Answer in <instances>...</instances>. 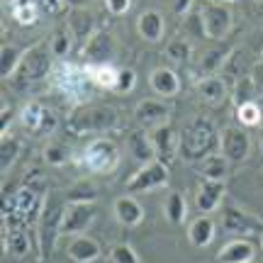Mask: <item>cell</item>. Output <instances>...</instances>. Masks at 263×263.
<instances>
[{
    "instance_id": "6da1fadb",
    "label": "cell",
    "mask_w": 263,
    "mask_h": 263,
    "mask_svg": "<svg viewBox=\"0 0 263 263\" xmlns=\"http://www.w3.org/2000/svg\"><path fill=\"white\" fill-rule=\"evenodd\" d=\"M219 151V134L215 124L205 117L190 120L178 137V156L188 163H200L202 159Z\"/></svg>"
},
{
    "instance_id": "7a4b0ae2",
    "label": "cell",
    "mask_w": 263,
    "mask_h": 263,
    "mask_svg": "<svg viewBox=\"0 0 263 263\" xmlns=\"http://www.w3.org/2000/svg\"><path fill=\"white\" fill-rule=\"evenodd\" d=\"M120 115L110 105H81L66 117V129L83 137V134H105L117 129Z\"/></svg>"
},
{
    "instance_id": "3957f363",
    "label": "cell",
    "mask_w": 263,
    "mask_h": 263,
    "mask_svg": "<svg viewBox=\"0 0 263 263\" xmlns=\"http://www.w3.org/2000/svg\"><path fill=\"white\" fill-rule=\"evenodd\" d=\"M78 163L85 166L90 173H98V176H110L117 171L120 166V149L112 139H105V137H98L93 139L78 156Z\"/></svg>"
},
{
    "instance_id": "277c9868",
    "label": "cell",
    "mask_w": 263,
    "mask_h": 263,
    "mask_svg": "<svg viewBox=\"0 0 263 263\" xmlns=\"http://www.w3.org/2000/svg\"><path fill=\"white\" fill-rule=\"evenodd\" d=\"M64 212L66 205L64 200L57 195H47V202H44V210H42V217H39V249H42V258H49L51 251H54V244L61 236V224H64Z\"/></svg>"
},
{
    "instance_id": "5b68a950",
    "label": "cell",
    "mask_w": 263,
    "mask_h": 263,
    "mask_svg": "<svg viewBox=\"0 0 263 263\" xmlns=\"http://www.w3.org/2000/svg\"><path fill=\"white\" fill-rule=\"evenodd\" d=\"M54 64H51V49L47 44H32V47L22 54V64L17 68L20 83H42L51 78Z\"/></svg>"
},
{
    "instance_id": "8992f818",
    "label": "cell",
    "mask_w": 263,
    "mask_h": 263,
    "mask_svg": "<svg viewBox=\"0 0 263 263\" xmlns=\"http://www.w3.org/2000/svg\"><path fill=\"white\" fill-rule=\"evenodd\" d=\"M20 124L32 137H49L59 127V117L54 110H49L42 100H29L20 110Z\"/></svg>"
},
{
    "instance_id": "52a82bcc",
    "label": "cell",
    "mask_w": 263,
    "mask_h": 263,
    "mask_svg": "<svg viewBox=\"0 0 263 263\" xmlns=\"http://www.w3.org/2000/svg\"><path fill=\"white\" fill-rule=\"evenodd\" d=\"M51 85L57 88L59 93L68 95V98H83L85 85H88V76H85V68L76 64H68V61H61V64L54 66L51 71Z\"/></svg>"
},
{
    "instance_id": "ba28073f",
    "label": "cell",
    "mask_w": 263,
    "mask_h": 263,
    "mask_svg": "<svg viewBox=\"0 0 263 263\" xmlns=\"http://www.w3.org/2000/svg\"><path fill=\"white\" fill-rule=\"evenodd\" d=\"M168 183V163L163 161H149L141 163V168L127 180V193L137 195V193H151L156 188H163Z\"/></svg>"
},
{
    "instance_id": "9c48e42d",
    "label": "cell",
    "mask_w": 263,
    "mask_h": 263,
    "mask_svg": "<svg viewBox=\"0 0 263 263\" xmlns=\"http://www.w3.org/2000/svg\"><path fill=\"white\" fill-rule=\"evenodd\" d=\"M202 15V27H205V37L207 39H224L232 32V10L227 5L219 3H207L200 8Z\"/></svg>"
},
{
    "instance_id": "30bf717a",
    "label": "cell",
    "mask_w": 263,
    "mask_h": 263,
    "mask_svg": "<svg viewBox=\"0 0 263 263\" xmlns=\"http://www.w3.org/2000/svg\"><path fill=\"white\" fill-rule=\"evenodd\" d=\"M219 151L224 154L229 163H241L251 154V137L244 127H227L219 137Z\"/></svg>"
},
{
    "instance_id": "8fae6325",
    "label": "cell",
    "mask_w": 263,
    "mask_h": 263,
    "mask_svg": "<svg viewBox=\"0 0 263 263\" xmlns=\"http://www.w3.org/2000/svg\"><path fill=\"white\" fill-rule=\"evenodd\" d=\"M95 219V202H83V205H66L64 212V224H61V234L78 236L83 234Z\"/></svg>"
},
{
    "instance_id": "7c38bea8",
    "label": "cell",
    "mask_w": 263,
    "mask_h": 263,
    "mask_svg": "<svg viewBox=\"0 0 263 263\" xmlns=\"http://www.w3.org/2000/svg\"><path fill=\"white\" fill-rule=\"evenodd\" d=\"M171 117V105L163 103V100H141L137 107H134V120L141 124V127H163Z\"/></svg>"
},
{
    "instance_id": "4fadbf2b",
    "label": "cell",
    "mask_w": 263,
    "mask_h": 263,
    "mask_svg": "<svg viewBox=\"0 0 263 263\" xmlns=\"http://www.w3.org/2000/svg\"><path fill=\"white\" fill-rule=\"evenodd\" d=\"M222 229L229 232V234H254L258 229H263V224L256 219V217L246 215L241 210H236V207H224L222 210Z\"/></svg>"
},
{
    "instance_id": "5bb4252c",
    "label": "cell",
    "mask_w": 263,
    "mask_h": 263,
    "mask_svg": "<svg viewBox=\"0 0 263 263\" xmlns=\"http://www.w3.org/2000/svg\"><path fill=\"white\" fill-rule=\"evenodd\" d=\"M151 137V144L156 149V159L163 161V163H171V161L178 156V132L163 124V127H156V129L149 134Z\"/></svg>"
},
{
    "instance_id": "9a60e30c",
    "label": "cell",
    "mask_w": 263,
    "mask_h": 263,
    "mask_svg": "<svg viewBox=\"0 0 263 263\" xmlns=\"http://www.w3.org/2000/svg\"><path fill=\"white\" fill-rule=\"evenodd\" d=\"M83 54L88 59V64H105L110 61V57L115 54V39L107 29H98L93 37L85 42Z\"/></svg>"
},
{
    "instance_id": "2e32d148",
    "label": "cell",
    "mask_w": 263,
    "mask_h": 263,
    "mask_svg": "<svg viewBox=\"0 0 263 263\" xmlns=\"http://www.w3.org/2000/svg\"><path fill=\"white\" fill-rule=\"evenodd\" d=\"M224 180H205L200 183V188H197V195H195V205L200 212H215L219 202H222V197H224Z\"/></svg>"
},
{
    "instance_id": "e0dca14e",
    "label": "cell",
    "mask_w": 263,
    "mask_h": 263,
    "mask_svg": "<svg viewBox=\"0 0 263 263\" xmlns=\"http://www.w3.org/2000/svg\"><path fill=\"white\" fill-rule=\"evenodd\" d=\"M149 85H151V90L156 95H161V98H176L180 90V78L176 76V71L161 66V68H154V71H151Z\"/></svg>"
},
{
    "instance_id": "ac0fdd59",
    "label": "cell",
    "mask_w": 263,
    "mask_h": 263,
    "mask_svg": "<svg viewBox=\"0 0 263 263\" xmlns=\"http://www.w3.org/2000/svg\"><path fill=\"white\" fill-rule=\"evenodd\" d=\"M197 95H200L207 105L217 107V105H222L227 98H229V88H227L222 76H207V78H202V81L197 83Z\"/></svg>"
},
{
    "instance_id": "d6986e66",
    "label": "cell",
    "mask_w": 263,
    "mask_h": 263,
    "mask_svg": "<svg viewBox=\"0 0 263 263\" xmlns=\"http://www.w3.org/2000/svg\"><path fill=\"white\" fill-rule=\"evenodd\" d=\"M256 258V246L246 239H234L217 254L219 263H251Z\"/></svg>"
},
{
    "instance_id": "ffe728a7",
    "label": "cell",
    "mask_w": 263,
    "mask_h": 263,
    "mask_svg": "<svg viewBox=\"0 0 263 263\" xmlns=\"http://www.w3.org/2000/svg\"><path fill=\"white\" fill-rule=\"evenodd\" d=\"M115 217L122 227H139L144 222V210L134 195H122L115 200Z\"/></svg>"
},
{
    "instance_id": "44dd1931",
    "label": "cell",
    "mask_w": 263,
    "mask_h": 263,
    "mask_svg": "<svg viewBox=\"0 0 263 263\" xmlns=\"http://www.w3.org/2000/svg\"><path fill=\"white\" fill-rule=\"evenodd\" d=\"M100 254H103L100 244L85 234H78L73 241L68 244V256H71L76 263H93L100 258Z\"/></svg>"
},
{
    "instance_id": "7402d4cb",
    "label": "cell",
    "mask_w": 263,
    "mask_h": 263,
    "mask_svg": "<svg viewBox=\"0 0 263 263\" xmlns=\"http://www.w3.org/2000/svg\"><path fill=\"white\" fill-rule=\"evenodd\" d=\"M137 27H139L141 39H146V42H161L163 32H166V22H163L159 10H144L139 15V20H137Z\"/></svg>"
},
{
    "instance_id": "603a6c76",
    "label": "cell",
    "mask_w": 263,
    "mask_h": 263,
    "mask_svg": "<svg viewBox=\"0 0 263 263\" xmlns=\"http://www.w3.org/2000/svg\"><path fill=\"white\" fill-rule=\"evenodd\" d=\"M83 68H85V76L90 78L93 85L105 88V90H115V88H117L120 68H115L110 61H105V64H85Z\"/></svg>"
},
{
    "instance_id": "cb8c5ba5",
    "label": "cell",
    "mask_w": 263,
    "mask_h": 263,
    "mask_svg": "<svg viewBox=\"0 0 263 263\" xmlns=\"http://www.w3.org/2000/svg\"><path fill=\"white\" fill-rule=\"evenodd\" d=\"M68 29L78 42H88L95 34V15L90 10H73L68 15Z\"/></svg>"
},
{
    "instance_id": "d4e9b609",
    "label": "cell",
    "mask_w": 263,
    "mask_h": 263,
    "mask_svg": "<svg viewBox=\"0 0 263 263\" xmlns=\"http://www.w3.org/2000/svg\"><path fill=\"white\" fill-rule=\"evenodd\" d=\"M8 10L10 17L25 25V27H32L39 22V3L37 0H8Z\"/></svg>"
},
{
    "instance_id": "484cf974",
    "label": "cell",
    "mask_w": 263,
    "mask_h": 263,
    "mask_svg": "<svg viewBox=\"0 0 263 263\" xmlns=\"http://www.w3.org/2000/svg\"><path fill=\"white\" fill-rule=\"evenodd\" d=\"M127 146H129L132 156L141 163H149V161H156V149L151 144V137L144 134V132H132L127 137Z\"/></svg>"
},
{
    "instance_id": "4316f807",
    "label": "cell",
    "mask_w": 263,
    "mask_h": 263,
    "mask_svg": "<svg viewBox=\"0 0 263 263\" xmlns=\"http://www.w3.org/2000/svg\"><path fill=\"white\" fill-rule=\"evenodd\" d=\"M188 239L195 249H205L215 239V222L210 217H197L188 229Z\"/></svg>"
},
{
    "instance_id": "83f0119b",
    "label": "cell",
    "mask_w": 263,
    "mask_h": 263,
    "mask_svg": "<svg viewBox=\"0 0 263 263\" xmlns=\"http://www.w3.org/2000/svg\"><path fill=\"white\" fill-rule=\"evenodd\" d=\"M200 176L205 180H224L229 176V159L224 154H212L200 161Z\"/></svg>"
},
{
    "instance_id": "f1b7e54d",
    "label": "cell",
    "mask_w": 263,
    "mask_h": 263,
    "mask_svg": "<svg viewBox=\"0 0 263 263\" xmlns=\"http://www.w3.org/2000/svg\"><path fill=\"white\" fill-rule=\"evenodd\" d=\"M163 212H166V217H168L171 224L180 227L183 222H185V217H188V202H185V195L178 193V190L168 193L166 205H163Z\"/></svg>"
},
{
    "instance_id": "f546056e",
    "label": "cell",
    "mask_w": 263,
    "mask_h": 263,
    "mask_svg": "<svg viewBox=\"0 0 263 263\" xmlns=\"http://www.w3.org/2000/svg\"><path fill=\"white\" fill-rule=\"evenodd\" d=\"M66 205H83V202H95L98 200V190L90 180H78L66 190Z\"/></svg>"
},
{
    "instance_id": "4dcf8cb0",
    "label": "cell",
    "mask_w": 263,
    "mask_h": 263,
    "mask_svg": "<svg viewBox=\"0 0 263 263\" xmlns=\"http://www.w3.org/2000/svg\"><path fill=\"white\" fill-rule=\"evenodd\" d=\"M5 249L12 256H17V258L29 254V236L25 232V227H8V232H5Z\"/></svg>"
},
{
    "instance_id": "1f68e13d",
    "label": "cell",
    "mask_w": 263,
    "mask_h": 263,
    "mask_svg": "<svg viewBox=\"0 0 263 263\" xmlns=\"http://www.w3.org/2000/svg\"><path fill=\"white\" fill-rule=\"evenodd\" d=\"M20 151H22V141L17 137H12V134H3V139H0V171L3 173H8L12 168Z\"/></svg>"
},
{
    "instance_id": "d6a6232c",
    "label": "cell",
    "mask_w": 263,
    "mask_h": 263,
    "mask_svg": "<svg viewBox=\"0 0 263 263\" xmlns=\"http://www.w3.org/2000/svg\"><path fill=\"white\" fill-rule=\"evenodd\" d=\"M22 54L25 51H20L17 47H10V44L0 49V73H3V78H12L17 73L20 64H22Z\"/></svg>"
},
{
    "instance_id": "836d02e7",
    "label": "cell",
    "mask_w": 263,
    "mask_h": 263,
    "mask_svg": "<svg viewBox=\"0 0 263 263\" xmlns=\"http://www.w3.org/2000/svg\"><path fill=\"white\" fill-rule=\"evenodd\" d=\"M224 59H227V49H210V51H205V57H202V61L197 66L200 76H202V78L217 76V71L224 64Z\"/></svg>"
},
{
    "instance_id": "e575fe53",
    "label": "cell",
    "mask_w": 263,
    "mask_h": 263,
    "mask_svg": "<svg viewBox=\"0 0 263 263\" xmlns=\"http://www.w3.org/2000/svg\"><path fill=\"white\" fill-rule=\"evenodd\" d=\"M190 54H193V47H190V42L185 37H176L166 44V57L171 61H176V64H188Z\"/></svg>"
},
{
    "instance_id": "d590c367",
    "label": "cell",
    "mask_w": 263,
    "mask_h": 263,
    "mask_svg": "<svg viewBox=\"0 0 263 263\" xmlns=\"http://www.w3.org/2000/svg\"><path fill=\"white\" fill-rule=\"evenodd\" d=\"M256 93H258V88H256L254 78L251 76H244V78H239L234 85V103L236 107L239 105H246V103H256Z\"/></svg>"
},
{
    "instance_id": "8d00e7d4",
    "label": "cell",
    "mask_w": 263,
    "mask_h": 263,
    "mask_svg": "<svg viewBox=\"0 0 263 263\" xmlns=\"http://www.w3.org/2000/svg\"><path fill=\"white\" fill-rule=\"evenodd\" d=\"M236 120L241 127H258L263 122V110L258 103H246L236 107Z\"/></svg>"
},
{
    "instance_id": "74e56055",
    "label": "cell",
    "mask_w": 263,
    "mask_h": 263,
    "mask_svg": "<svg viewBox=\"0 0 263 263\" xmlns=\"http://www.w3.org/2000/svg\"><path fill=\"white\" fill-rule=\"evenodd\" d=\"M71 44H73V34H71V29H57L54 32V37L49 42V49H51V54L59 59H66V54L71 51Z\"/></svg>"
},
{
    "instance_id": "f35d334b",
    "label": "cell",
    "mask_w": 263,
    "mask_h": 263,
    "mask_svg": "<svg viewBox=\"0 0 263 263\" xmlns=\"http://www.w3.org/2000/svg\"><path fill=\"white\" fill-rule=\"evenodd\" d=\"M68 159H71V154H68V146H66L64 141H51V144H47V149H44V161H47V163H51V166H64Z\"/></svg>"
},
{
    "instance_id": "ab89813d",
    "label": "cell",
    "mask_w": 263,
    "mask_h": 263,
    "mask_svg": "<svg viewBox=\"0 0 263 263\" xmlns=\"http://www.w3.org/2000/svg\"><path fill=\"white\" fill-rule=\"evenodd\" d=\"M183 32H185V34H193V37H197V39L205 37V27H202V15L190 10L188 15L183 17Z\"/></svg>"
},
{
    "instance_id": "60d3db41",
    "label": "cell",
    "mask_w": 263,
    "mask_h": 263,
    "mask_svg": "<svg viewBox=\"0 0 263 263\" xmlns=\"http://www.w3.org/2000/svg\"><path fill=\"white\" fill-rule=\"evenodd\" d=\"M134 85H137V73L132 71V68H120V76H117V88H115V93H132L134 90Z\"/></svg>"
},
{
    "instance_id": "b9f144b4",
    "label": "cell",
    "mask_w": 263,
    "mask_h": 263,
    "mask_svg": "<svg viewBox=\"0 0 263 263\" xmlns=\"http://www.w3.org/2000/svg\"><path fill=\"white\" fill-rule=\"evenodd\" d=\"M112 263H141V261L129 244H117L112 246Z\"/></svg>"
},
{
    "instance_id": "7bdbcfd3",
    "label": "cell",
    "mask_w": 263,
    "mask_h": 263,
    "mask_svg": "<svg viewBox=\"0 0 263 263\" xmlns=\"http://www.w3.org/2000/svg\"><path fill=\"white\" fill-rule=\"evenodd\" d=\"M105 8L110 15H124L132 8V0H105Z\"/></svg>"
},
{
    "instance_id": "ee69618b",
    "label": "cell",
    "mask_w": 263,
    "mask_h": 263,
    "mask_svg": "<svg viewBox=\"0 0 263 263\" xmlns=\"http://www.w3.org/2000/svg\"><path fill=\"white\" fill-rule=\"evenodd\" d=\"M193 8V0H173V12L180 15V17H185Z\"/></svg>"
},
{
    "instance_id": "f6af8a7d",
    "label": "cell",
    "mask_w": 263,
    "mask_h": 263,
    "mask_svg": "<svg viewBox=\"0 0 263 263\" xmlns=\"http://www.w3.org/2000/svg\"><path fill=\"white\" fill-rule=\"evenodd\" d=\"M251 78H254L256 88H261V90H263V64H261V61L254 66V71H251Z\"/></svg>"
},
{
    "instance_id": "bcb514c9",
    "label": "cell",
    "mask_w": 263,
    "mask_h": 263,
    "mask_svg": "<svg viewBox=\"0 0 263 263\" xmlns=\"http://www.w3.org/2000/svg\"><path fill=\"white\" fill-rule=\"evenodd\" d=\"M44 5H47V10H51V12H59V10L66 5V0H42Z\"/></svg>"
},
{
    "instance_id": "7dc6e473",
    "label": "cell",
    "mask_w": 263,
    "mask_h": 263,
    "mask_svg": "<svg viewBox=\"0 0 263 263\" xmlns=\"http://www.w3.org/2000/svg\"><path fill=\"white\" fill-rule=\"evenodd\" d=\"M207 3H219V5H224V3H232V0H207Z\"/></svg>"
},
{
    "instance_id": "c3c4849f",
    "label": "cell",
    "mask_w": 263,
    "mask_h": 263,
    "mask_svg": "<svg viewBox=\"0 0 263 263\" xmlns=\"http://www.w3.org/2000/svg\"><path fill=\"white\" fill-rule=\"evenodd\" d=\"M261 151H263V129H261Z\"/></svg>"
},
{
    "instance_id": "681fc988",
    "label": "cell",
    "mask_w": 263,
    "mask_h": 263,
    "mask_svg": "<svg viewBox=\"0 0 263 263\" xmlns=\"http://www.w3.org/2000/svg\"><path fill=\"white\" fill-rule=\"evenodd\" d=\"M258 61H261V64H263V49H261V59H258Z\"/></svg>"
},
{
    "instance_id": "f907efd6",
    "label": "cell",
    "mask_w": 263,
    "mask_h": 263,
    "mask_svg": "<svg viewBox=\"0 0 263 263\" xmlns=\"http://www.w3.org/2000/svg\"><path fill=\"white\" fill-rule=\"evenodd\" d=\"M261 249H263V232H261Z\"/></svg>"
},
{
    "instance_id": "816d5d0a",
    "label": "cell",
    "mask_w": 263,
    "mask_h": 263,
    "mask_svg": "<svg viewBox=\"0 0 263 263\" xmlns=\"http://www.w3.org/2000/svg\"><path fill=\"white\" fill-rule=\"evenodd\" d=\"M251 263H258V261H251Z\"/></svg>"
}]
</instances>
